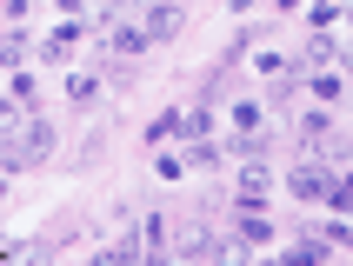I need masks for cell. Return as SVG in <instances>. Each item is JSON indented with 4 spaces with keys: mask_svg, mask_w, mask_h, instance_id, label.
I'll return each mask as SVG.
<instances>
[{
    "mask_svg": "<svg viewBox=\"0 0 353 266\" xmlns=\"http://www.w3.org/2000/svg\"><path fill=\"white\" fill-rule=\"evenodd\" d=\"M107 253H114V266H140V253H147V247H140V227H120Z\"/></svg>",
    "mask_w": 353,
    "mask_h": 266,
    "instance_id": "17",
    "label": "cell"
},
{
    "mask_svg": "<svg viewBox=\"0 0 353 266\" xmlns=\"http://www.w3.org/2000/svg\"><path fill=\"white\" fill-rule=\"evenodd\" d=\"M327 180H334V167H320V160H294V167H287V193H294L300 207H320Z\"/></svg>",
    "mask_w": 353,
    "mask_h": 266,
    "instance_id": "6",
    "label": "cell"
},
{
    "mask_svg": "<svg viewBox=\"0 0 353 266\" xmlns=\"http://www.w3.org/2000/svg\"><path fill=\"white\" fill-rule=\"evenodd\" d=\"M254 74H260V87H267V114L274 107H287V100L300 94V60L294 54H280V47H267V54H254Z\"/></svg>",
    "mask_w": 353,
    "mask_h": 266,
    "instance_id": "1",
    "label": "cell"
},
{
    "mask_svg": "<svg viewBox=\"0 0 353 266\" xmlns=\"http://www.w3.org/2000/svg\"><path fill=\"white\" fill-rule=\"evenodd\" d=\"M94 40H100V60H120V67H140V60L154 54V40L134 27V14H120L114 27H100Z\"/></svg>",
    "mask_w": 353,
    "mask_h": 266,
    "instance_id": "2",
    "label": "cell"
},
{
    "mask_svg": "<svg viewBox=\"0 0 353 266\" xmlns=\"http://www.w3.org/2000/svg\"><path fill=\"white\" fill-rule=\"evenodd\" d=\"M327 260H340V253H327L314 240V220H300V227H294V247L274 253V266H327Z\"/></svg>",
    "mask_w": 353,
    "mask_h": 266,
    "instance_id": "8",
    "label": "cell"
},
{
    "mask_svg": "<svg viewBox=\"0 0 353 266\" xmlns=\"http://www.w3.org/2000/svg\"><path fill=\"white\" fill-rule=\"evenodd\" d=\"M27 60H34V40L20 34V27H7V34H0V74H20Z\"/></svg>",
    "mask_w": 353,
    "mask_h": 266,
    "instance_id": "16",
    "label": "cell"
},
{
    "mask_svg": "<svg viewBox=\"0 0 353 266\" xmlns=\"http://www.w3.org/2000/svg\"><path fill=\"white\" fill-rule=\"evenodd\" d=\"M227 127H234V133H267L274 114H267V100H260V94H234V100H227Z\"/></svg>",
    "mask_w": 353,
    "mask_h": 266,
    "instance_id": "10",
    "label": "cell"
},
{
    "mask_svg": "<svg viewBox=\"0 0 353 266\" xmlns=\"http://www.w3.org/2000/svg\"><path fill=\"white\" fill-rule=\"evenodd\" d=\"M140 247H167V213H147V220H140Z\"/></svg>",
    "mask_w": 353,
    "mask_h": 266,
    "instance_id": "21",
    "label": "cell"
},
{
    "mask_svg": "<svg viewBox=\"0 0 353 266\" xmlns=\"http://www.w3.org/2000/svg\"><path fill=\"white\" fill-rule=\"evenodd\" d=\"M180 114H187V107H167V114H154L147 127H140V147H147V153L174 147V140H180Z\"/></svg>",
    "mask_w": 353,
    "mask_h": 266,
    "instance_id": "14",
    "label": "cell"
},
{
    "mask_svg": "<svg viewBox=\"0 0 353 266\" xmlns=\"http://www.w3.org/2000/svg\"><path fill=\"white\" fill-rule=\"evenodd\" d=\"M7 193H14V180H7V173H0V207H7Z\"/></svg>",
    "mask_w": 353,
    "mask_h": 266,
    "instance_id": "22",
    "label": "cell"
},
{
    "mask_svg": "<svg viewBox=\"0 0 353 266\" xmlns=\"http://www.w3.org/2000/svg\"><path fill=\"white\" fill-rule=\"evenodd\" d=\"M0 80H7V74H0Z\"/></svg>",
    "mask_w": 353,
    "mask_h": 266,
    "instance_id": "24",
    "label": "cell"
},
{
    "mask_svg": "<svg viewBox=\"0 0 353 266\" xmlns=\"http://www.w3.org/2000/svg\"><path fill=\"white\" fill-rule=\"evenodd\" d=\"M334 27H340V7H334V0L307 7V34H334Z\"/></svg>",
    "mask_w": 353,
    "mask_h": 266,
    "instance_id": "19",
    "label": "cell"
},
{
    "mask_svg": "<svg viewBox=\"0 0 353 266\" xmlns=\"http://www.w3.org/2000/svg\"><path fill=\"white\" fill-rule=\"evenodd\" d=\"M134 27L154 40V54H160L167 40H180V34H187V7H174V0H154V7H140V14H134Z\"/></svg>",
    "mask_w": 353,
    "mask_h": 266,
    "instance_id": "4",
    "label": "cell"
},
{
    "mask_svg": "<svg viewBox=\"0 0 353 266\" xmlns=\"http://www.w3.org/2000/svg\"><path fill=\"white\" fill-rule=\"evenodd\" d=\"M20 140H27V160H34V167H47V160L60 153V127L47 114H27V120H20Z\"/></svg>",
    "mask_w": 353,
    "mask_h": 266,
    "instance_id": "7",
    "label": "cell"
},
{
    "mask_svg": "<svg viewBox=\"0 0 353 266\" xmlns=\"http://www.w3.org/2000/svg\"><path fill=\"white\" fill-rule=\"evenodd\" d=\"M260 40H267V27H260V20H240L234 34H227V54H220L214 67H220V74H234V67H240V60H247V54H254Z\"/></svg>",
    "mask_w": 353,
    "mask_h": 266,
    "instance_id": "11",
    "label": "cell"
},
{
    "mask_svg": "<svg viewBox=\"0 0 353 266\" xmlns=\"http://www.w3.org/2000/svg\"><path fill=\"white\" fill-rule=\"evenodd\" d=\"M300 94L314 100V107H327V114H340V107H347V74H340V67H320V74H300Z\"/></svg>",
    "mask_w": 353,
    "mask_h": 266,
    "instance_id": "5",
    "label": "cell"
},
{
    "mask_svg": "<svg viewBox=\"0 0 353 266\" xmlns=\"http://www.w3.org/2000/svg\"><path fill=\"white\" fill-rule=\"evenodd\" d=\"M227 233H240V240H247L254 253H267L280 227H274V213H234V220H227Z\"/></svg>",
    "mask_w": 353,
    "mask_h": 266,
    "instance_id": "12",
    "label": "cell"
},
{
    "mask_svg": "<svg viewBox=\"0 0 353 266\" xmlns=\"http://www.w3.org/2000/svg\"><path fill=\"white\" fill-rule=\"evenodd\" d=\"M300 74H320V67H340V60H347V40L340 34H307V47H300Z\"/></svg>",
    "mask_w": 353,
    "mask_h": 266,
    "instance_id": "9",
    "label": "cell"
},
{
    "mask_svg": "<svg viewBox=\"0 0 353 266\" xmlns=\"http://www.w3.org/2000/svg\"><path fill=\"white\" fill-rule=\"evenodd\" d=\"M180 173H187V167H180V153H174V147H160V153H154V180H160V187H174Z\"/></svg>",
    "mask_w": 353,
    "mask_h": 266,
    "instance_id": "20",
    "label": "cell"
},
{
    "mask_svg": "<svg viewBox=\"0 0 353 266\" xmlns=\"http://www.w3.org/2000/svg\"><path fill=\"white\" fill-rule=\"evenodd\" d=\"M174 153H180V167H187V173H220V160H227L220 140H187V147H174Z\"/></svg>",
    "mask_w": 353,
    "mask_h": 266,
    "instance_id": "15",
    "label": "cell"
},
{
    "mask_svg": "<svg viewBox=\"0 0 353 266\" xmlns=\"http://www.w3.org/2000/svg\"><path fill=\"white\" fill-rule=\"evenodd\" d=\"M60 94H67V107H87V114H94L100 100H107V87H100V74H94V67H74Z\"/></svg>",
    "mask_w": 353,
    "mask_h": 266,
    "instance_id": "13",
    "label": "cell"
},
{
    "mask_svg": "<svg viewBox=\"0 0 353 266\" xmlns=\"http://www.w3.org/2000/svg\"><path fill=\"white\" fill-rule=\"evenodd\" d=\"M327 147H340V114H327V107H307L294 127V153L300 160H320Z\"/></svg>",
    "mask_w": 353,
    "mask_h": 266,
    "instance_id": "3",
    "label": "cell"
},
{
    "mask_svg": "<svg viewBox=\"0 0 353 266\" xmlns=\"http://www.w3.org/2000/svg\"><path fill=\"white\" fill-rule=\"evenodd\" d=\"M247 266H274V253H254V260H247Z\"/></svg>",
    "mask_w": 353,
    "mask_h": 266,
    "instance_id": "23",
    "label": "cell"
},
{
    "mask_svg": "<svg viewBox=\"0 0 353 266\" xmlns=\"http://www.w3.org/2000/svg\"><path fill=\"white\" fill-rule=\"evenodd\" d=\"M107 160V127H87V140H80V160L74 167H100Z\"/></svg>",
    "mask_w": 353,
    "mask_h": 266,
    "instance_id": "18",
    "label": "cell"
}]
</instances>
